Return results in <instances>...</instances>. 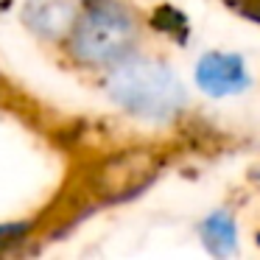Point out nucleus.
Wrapping results in <instances>:
<instances>
[{
	"label": "nucleus",
	"instance_id": "1",
	"mask_svg": "<svg viewBox=\"0 0 260 260\" xmlns=\"http://www.w3.org/2000/svg\"><path fill=\"white\" fill-rule=\"evenodd\" d=\"M109 92L129 112L154 120H165L176 115V109L185 101V92H182L176 76L159 64L146 62H132L120 68L109 81Z\"/></svg>",
	"mask_w": 260,
	"mask_h": 260
},
{
	"label": "nucleus",
	"instance_id": "2",
	"mask_svg": "<svg viewBox=\"0 0 260 260\" xmlns=\"http://www.w3.org/2000/svg\"><path fill=\"white\" fill-rule=\"evenodd\" d=\"M135 40V25L129 14L115 3L98 6L79 23L76 31V56L84 62H112L123 56Z\"/></svg>",
	"mask_w": 260,
	"mask_h": 260
},
{
	"label": "nucleus",
	"instance_id": "3",
	"mask_svg": "<svg viewBox=\"0 0 260 260\" xmlns=\"http://www.w3.org/2000/svg\"><path fill=\"white\" fill-rule=\"evenodd\" d=\"M196 81L207 95H232V92H241L249 84V76L238 56L210 53L199 62Z\"/></svg>",
	"mask_w": 260,
	"mask_h": 260
},
{
	"label": "nucleus",
	"instance_id": "4",
	"mask_svg": "<svg viewBox=\"0 0 260 260\" xmlns=\"http://www.w3.org/2000/svg\"><path fill=\"white\" fill-rule=\"evenodd\" d=\"M25 23L45 40H62L76 23V0H28Z\"/></svg>",
	"mask_w": 260,
	"mask_h": 260
},
{
	"label": "nucleus",
	"instance_id": "5",
	"mask_svg": "<svg viewBox=\"0 0 260 260\" xmlns=\"http://www.w3.org/2000/svg\"><path fill=\"white\" fill-rule=\"evenodd\" d=\"M202 238L213 254H230L235 249V224L226 213H213L202 226Z\"/></svg>",
	"mask_w": 260,
	"mask_h": 260
}]
</instances>
